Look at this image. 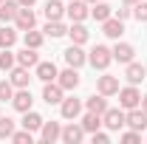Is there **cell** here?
<instances>
[{
    "instance_id": "obj_1",
    "label": "cell",
    "mask_w": 147,
    "mask_h": 144,
    "mask_svg": "<svg viewBox=\"0 0 147 144\" xmlns=\"http://www.w3.org/2000/svg\"><path fill=\"white\" fill-rule=\"evenodd\" d=\"M88 62H91L93 68H99V71H105L110 62H113V51H110L108 45H96L91 54H88Z\"/></svg>"
},
{
    "instance_id": "obj_2",
    "label": "cell",
    "mask_w": 147,
    "mask_h": 144,
    "mask_svg": "<svg viewBox=\"0 0 147 144\" xmlns=\"http://www.w3.org/2000/svg\"><path fill=\"white\" fill-rule=\"evenodd\" d=\"M119 105H122V110H133V108L142 105V93L136 90V85L119 88Z\"/></svg>"
},
{
    "instance_id": "obj_3",
    "label": "cell",
    "mask_w": 147,
    "mask_h": 144,
    "mask_svg": "<svg viewBox=\"0 0 147 144\" xmlns=\"http://www.w3.org/2000/svg\"><path fill=\"white\" fill-rule=\"evenodd\" d=\"M125 124H127L130 130H139V133H144V130H147V113L142 110V105L125 113Z\"/></svg>"
},
{
    "instance_id": "obj_4",
    "label": "cell",
    "mask_w": 147,
    "mask_h": 144,
    "mask_svg": "<svg viewBox=\"0 0 147 144\" xmlns=\"http://www.w3.org/2000/svg\"><path fill=\"white\" fill-rule=\"evenodd\" d=\"M102 124L108 127V130H122V127H125V110L108 108L105 113H102Z\"/></svg>"
},
{
    "instance_id": "obj_5",
    "label": "cell",
    "mask_w": 147,
    "mask_h": 144,
    "mask_svg": "<svg viewBox=\"0 0 147 144\" xmlns=\"http://www.w3.org/2000/svg\"><path fill=\"white\" fill-rule=\"evenodd\" d=\"M57 82H59V88L62 90H76L79 88V73H76V68H65V71L57 73Z\"/></svg>"
},
{
    "instance_id": "obj_6",
    "label": "cell",
    "mask_w": 147,
    "mask_h": 144,
    "mask_svg": "<svg viewBox=\"0 0 147 144\" xmlns=\"http://www.w3.org/2000/svg\"><path fill=\"white\" fill-rule=\"evenodd\" d=\"M34 11H31V6H20V11H17V17H14V26H17V31H28V28H34Z\"/></svg>"
},
{
    "instance_id": "obj_7",
    "label": "cell",
    "mask_w": 147,
    "mask_h": 144,
    "mask_svg": "<svg viewBox=\"0 0 147 144\" xmlns=\"http://www.w3.org/2000/svg\"><path fill=\"white\" fill-rule=\"evenodd\" d=\"M102 34L110 37V40H119V37L125 34V20H119V17H113V14H110V17L102 23Z\"/></svg>"
},
{
    "instance_id": "obj_8",
    "label": "cell",
    "mask_w": 147,
    "mask_h": 144,
    "mask_svg": "<svg viewBox=\"0 0 147 144\" xmlns=\"http://www.w3.org/2000/svg\"><path fill=\"white\" fill-rule=\"evenodd\" d=\"M65 14H68L74 23H82L91 11H88V3H85V0H71V3L65 6Z\"/></svg>"
},
{
    "instance_id": "obj_9",
    "label": "cell",
    "mask_w": 147,
    "mask_h": 144,
    "mask_svg": "<svg viewBox=\"0 0 147 144\" xmlns=\"http://www.w3.org/2000/svg\"><path fill=\"white\" fill-rule=\"evenodd\" d=\"M110 51H113V59H116V62H122V65L133 62V57H136V48H133L130 42H116Z\"/></svg>"
},
{
    "instance_id": "obj_10",
    "label": "cell",
    "mask_w": 147,
    "mask_h": 144,
    "mask_svg": "<svg viewBox=\"0 0 147 144\" xmlns=\"http://www.w3.org/2000/svg\"><path fill=\"white\" fill-rule=\"evenodd\" d=\"M59 139H62L65 144H79L82 139H85V127H82V124H74V122H71V124L62 127V136H59Z\"/></svg>"
},
{
    "instance_id": "obj_11",
    "label": "cell",
    "mask_w": 147,
    "mask_h": 144,
    "mask_svg": "<svg viewBox=\"0 0 147 144\" xmlns=\"http://www.w3.org/2000/svg\"><path fill=\"white\" fill-rule=\"evenodd\" d=\"M31 90L28 88H17V93L11 96V105H14V110H20V113H26V110H31Z\"/></svg>"
},
{
    "instance_id": "obj_12",
    "label": "cell",
    "mask_w": 147,
    "mask_h": 144,
    "mask_svg": "<svg viewBox=\"0 0 147 144\" xmlns=\"http://www.w3.org/2000/svg\"><path fill=\"white\" fill-rule=\"evenodd\" d=\"M62 57H65V62H68L71 68H82V65L88 62V57H85V51H82V45H71Z\"/></svg>"
},
{
    "instance_id": "obj_13",
    "label": "cell",
    "mask_w": 147,
    "mask_h": 144,
    "mask_svg": "<svg viewBox=\"0 0 147 144\" xmlns=\"http://www.w3.org/2000/svg\"><path fill=\"white\" fill-rule=\"evenodd\" d=\"M62 93H65V90L59 88V82H45V88H42V99H45V102H48V105H59V102H62Z\"/></svg>"
},
{
    "instance_id": "obj_14",
    "label": "cell",
    "mask_w": 147,
    "mask_h": 144,
    "mask_svg": "<svg viewBox=\"0 0 147 144\" xmlns=\"http://www.w3.org/2000/svg\"><path fill=\"white\" fill-rule=\"evenodd\" d=\"M59 136H62V127L57 124V122H42V127H40V139H42L45 144H54Z\"/></svg>"
},
{
    "instance_id": "obj_15",
    "label": "cell",
    "mask_w": 147,
    "mask_h": 144,
    "mask_svg": "<svg viewBox=\"0 0 147 144\" xmlns=\"http://www.w3.org/2000/svg\"><path fill=\"white\" fill-rule=\"evenodd\" d=\"M125 79L130 85H139L142 79H147V68L142 62H127V71H125Z\"/></svg>"
},
{
    "instance_id": "obj_16",
    "label": "cell",
    "mask_w": 147,
    "mask_h": 144,
    "mask_svg": "<svg viewBox=\"0 0 147 144\" xmlns=\"http://www.w3.org/2000/svg\"><path fill=\"white\" fill-rule=\"evenodd\" d=\"M59 113H62V119H76L82 113V102L79 99H62L59 102Z\"/></svg>"
},
{
    "instance_id": "obj_17",
    "label": "cell",
    "mask_w": 147,
    "mask_h": 144,
    "mask_svg": "<svg viewBox=\"0 0 147 144\" xmlns=\"http://www.w3.org/2000/svg\"><path fill=\"white\" fill-rule=\"evenodd\" d=\"M17 11H20L17 0H3V3H0V23H14Z\"/></svg>"
},
{
    "instance_id": "obj_18",
    "label": "cell",
    "mask_w": 147,
    "mask_h": 144,
    "mask_svg": "<svg viewBox=\"0 0 147 144\" xmlns=\"http://www.w3.org/2000/svg\"><path fill=\"white\" fill-rule=\"evenodd\" d=\"M9 82H11L14 88H28V82H31V76H28V68H23V65L11 68V73H9Z\"/></svg>"
},
{
    "instance_id": "obj_19",
    "label": "cell",
    "mask_w": 147,
    "mask_h": 144,
    "mask_svg": "<svg viewBox=\"0 0 147 144\" xmlns=\"http://www.w3.org/2000/svg\"><path fill=\"white\" fill-rule=\"evenodd\" d=\"M57 65L54 62H37V79L40 82H54L57 79Z\"/></svg>"
},
{
    "instance_id": "obj_20",
    "label": "cell",
    "mask_w": 147,
    "mask_h": 144,
    "mask_svg": "<svg viewBox=\"0 0 147 144\" xmlns=\"http://www.w3.org/2000/svg\"><path fill=\"white\" fill-rule=\"evenodd\" d=\"M37 62H40V57H37V48H23L17 54V65H23V68H37Z\"/></svg>"
},
{
    "instance_id": "obj_21",
    "label": "cell",
    "mask_w": 147,
    "mask_h": 144,
    "mask_svg": "<svg viewBox=\"0 0 147 144\" xmlns=\"http://www.w3.org/2000/svg\"><path fill=\"white\" fill-rule=\"evenodd\" d=\"M99 93L102 96H116L119 93V79L116 76H99Z\"/></svg>"
},
{
    "instance_id": "obj_22",
    "label": "cell",
    "mask_w": 147,
    "mask_h": 144,
    "mask_svg": "<svg viewBox=\"0 0 147 144\" xmlns=\"http://www.w3.org/2000/svg\"><path fill=\"white\" fill-rule=\"evenodd\" d=\"M68 37H71L74 45H85V42H88V28H85L82 23H74L71 28H68Z\"/></svg>"
},
{
    "instance_id": "obj_23",
    "label": "cell",
    "mask_w": 147,
    "mask_h": 144,
    "mask_svg": "<svg viewBox=\"0 0 147 144\" xmlns=\"http://www.w3.org/2000/svg\"><path fill=\"white\" fill-rule=\"evenodd\" d=\"M85 108L91 110V113H99V116H102V113L108 110V99H105L102 93H99V96H88V99H85Z\"/></svg>"
},
{
    "instance_id": "obj_24",
    "label": "cell",
    "mask_w": 147,
    "mask_h": 144,
    "mask_svg": "<svg viewBox=\"0 0 147 144\" xmlns=\"http://www.w3.org/2000/svg\"><path fill=\"white\" fill-rule=\"evenodd\" d=\"M42 122H45V119H42L40 113H34V110H26V116H23V127L31 130V133H37V130L42 127Z\"/></svg>"
},
{
    "instance_id": "obj_25",
    "label": "cell",
    "mask_w": 147,
    "mask_h": 144,
    "mask_svg": "<svg viewBox=\"0 0 147 144\" xmlns=\"http://www.w3.org/2000/svg\"><path fill=\"white\" fill-rule=\"evenodd\" d=\"M42 11H45V17H48V20H62V14H65V6H62L59 0H48Z\"/></svg>"
},
{
    "instance_id": "obj_26",
    "label": "cell",
    "mask_w": 147,
    "mask_h": 144,
    "mask_svg": "<svg viewBox=\"0 0 147 144\" xmlns=\"http://www.w3.org/2000/svg\"><path fill=\"white\" fill-rule=\"evenodd\" d=\"M82 127H85V133H96V130L102 127V116H99V113H91V110H88V113L82 116Z\"/></svg>"
},
{
    "instance_id": "obj_27",
    "label": "cell",
    "mask_w": 147,
    "mask_h": 144,
    "mask_svg": "<svg viewBox=\"0 0 147 144\" xmlns=\"http://www.w3.org/2000/svg\"><path fill=\"white\" fill-rule=\"evenodd\" d=\"M91 14H93V20H96V23H105V20H108L110 14H113V9H110L108 3H102V0H99V3H93Z\"/></svg>"
},
{
    "instance_id": "obj_28",
    "label": "cell",
    "mask_w": 147,
    "mask_h": 144,
    "mask_svg": "<svg viewBox=\"0 0 147 144\" xmlns=\"http://www.w3.org/2000/svg\"><path fill=\"white\" fill-rule=\"evenodd\" d=\"M42 31H45V37H51V40H57V37H65V34H68V28H65L59 20H48V26H45Z\"/></svg>"
},
{
    "instance_id": "obj_29",
    "label": "cell",
    "mask_w": 147,
    "mask_h": 144,
    "mask_svg": "<svg viewBox=\"0 0 147 144\" xmlns=\"http://www.w3.org/2000/svg\"><path fill=\"white\" fill-rule=\"evenodd\" d=\"M14 42H17V31L3 23V28H0V48H11Z\"/></svg>"
},
{
    "instance_id": "obj_30",
    "label": "cell",
    "mask_w": 147,
    "mask_h": 144,
    "mask_svg": "<svg viewBox=\"0 0 147 144\" xmlns=\"http://www.w3.org/2000/svg\"><path fill=\"white\" fill-rule=\"evenodd\" d=\"M17 65V54H11V48H3L0 51V71H11Z\"/></svg>"
},
{
    "instance_id": "obj_31",
    "label": "cell",
    "mask_w": 147,
    "mask_h": 144,
    "mask_svg": "<svg viewBox=\"0 0 147 144\" xmlns=\"http://www.w3.org/2000/svg\"><path fill=\"white\" fill-rule=\"evenodd\" d=\"M42 40H45V34H40V31H34V28H28L26 37H23V42H26L28 48H40V45H42Z\"/></svg>"
},
{
    "instance_id": "obj_32",
    "label": "cell",
    "mask_w": 147,
    "mask_h": 144,
    "mask_svg": "<svg viewBox=\"0 0 147 144\" xmlns=\"http://www.w3.org/2000/svg\"><path fill=\"white\" fill-rule=\"evenodd\" d=\"M11 141L14 144H31L34 141V133H31V130H26V127H23V130H14V133H11Z\"/></svg>"
},
{
    "instance_id": "obj_33",
    "label": "cell",
    "mask_w": 147,
    "mask_h": 144,
    "mask_svg": "<svg viewBox=\"0 0 147 144\" xmlns=\"http://www.w3.org/2000/svg\"><path fill=\"white\" fill-rule=\"evenodd\" d=\"M11 96H14V85L9 82V79H0V102H11Z\"/></svg>"
},
{
    "instance_id": "obj_34",
    "label": "cell",
    "mask_w": 147,
    "mask_h": 144,
    "mask_svg": "<svg viewBox=\"0 0 147 144\" xmlns=\"http://www.w3.org/2000/svg\"><path fill=\"white\" fill-rule=\"evenodd\" d=\"M11 133H14V122H11L9 116H6V119L0 116V139H11Z\"/></svg>"
},
{
    "instance_id": "obj_35",
    "label": "cell",
    "mask_w": 147,
    "mask_h": 144,
    "mask_svg": "<svg viewBox=\"0 0 147 144\" xmlns=\"http://www.w3.org/2000/svg\"><path fill=\"white\" fill-rule=\"evenodd\" d=\"M133 14H136V20L147 23V0H139V3H136V11H133Z\"/></svg>"
},
{
    "instance_id": "obj_36",
    "label": "cell",
    "mask_w": 147,
    "mask_h": 144,
    "mask_svg": "<svg viewBox=\"0 0 147 144\" xmlns=\"http://www.w3.org/2000/svg\"><path fill=\"white\" fill-rule=\"evenodd\" d=\"M122 141L125 144H136V141H142V133H139V130H127V133H122Z\"/></svg>"
},
{
    "instance_id": "obj_37",
    "label": "cell",
    "mask_w": 147,
    "mask_h": 144,
    "mask_svg": "<svg viewBox=\"0 0 147 144\" xmlns=\"http://www.w3.org/2000/svg\"><path fill=\"white\" fill-rule=\"evenodd\" d=\"M91 136H93V144H108L110 141V136L102 133V130H96V133H91Z\"/></svg>"
},
{
    "instance_id": "obj_38",
    "label": "cell",
    "mask_w": 147,
    "mask_h": 144,
    "mask_svg": "<svg viewBox=\"0 0 147 144\" xmlns=\"http://www.w3.org/2000/svg\"><path fill=\"white\" fill-rule=\"evenodd\" d=\"M130 14H133V11H130L127 6H125V9H119V11H116V17H119V20H127Z\"/></svg>"
},
{
    "instance_id": "obj_39",
    "label": "cell",
    "mask_w": 147,
    "mask_h": 144,
    "mask_svg": "<svg viewBox=\"0 0 147 144\" xmlns=\"http://www.w3.org/2000/svg\"><path fill=\"white\" fill-rule=\"evenodd\" d=\"M17 3H20V6H34L37 0H17Z\"/></svg>"
},
{
    "instance_id": "obj_40",
    "label": "cell",
    "mask_w": 147,
    "mask_h": 144,
    "mask_svg": "<svg viewBox=\"0 0 147 144\" xmlns=\"http://www.w3.org/2000/svg\"><path fill=\"white\" fill-rule=\"evenodd\" d=\"M142 110H144V113H147V93H144V96H142Z\"/></svg>"
},
{
    "instance_id": "obj_41",
    "label": "cell",
    "mask_w": 147,
    "mask_h": 144,
    "mask_svg": "<svg viewBox=\"0 0 147 144\" xmlns=\"http://www.w3.org/2000/svg\"><path fill=\"white\" fill-rule=\"evenodd\" d=\"M136 3H139V0H125V6H136Z\"/></svg>"
},
{
    "instance_id": "obj_42",
    "label": "cell",
    "mask_w": 147,
    "mask_h": 144,
    "mask_svg": "<svg viewBox=\"0 0 147 144\" xmlns=\"http://www.w3.org/2000/svg\"><path fill=\"white\" fill-rule=\"evenodd\" d=\"M85 3H88V6H93V3H99V0H85Z\"/></svg>"
},
{
    "instance_id": "obj_43",
    "label": "cell",
    "mask_w": 147,
    "mask_h": 144,
    "mask_svg": "<svg viewBox=\"0 0 147 144\" xmlns=\"http://www.w3.org/2000/svg\"><path fill=\"white\" fill-rule=\"evenodd\" d=\"M0 3H3V0H0Z\"/></svg>"
}]
</instances>
